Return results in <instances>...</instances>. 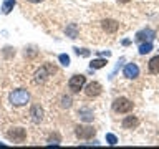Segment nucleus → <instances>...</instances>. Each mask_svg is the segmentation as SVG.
<instances>
[{"label": "nucleus", "instance_id": "ddd939ff", "mask_svg": "<svg viewBox=\"0 0 159 149\" xmlns=\"http://www.w3.org/2000/svg\"><path fill=\"white\" fill-rule=\"evenodd\" d=\"M78 116L83 119V121H93V111L91 109H86V108H83V109H80L78 111Z\"/></svg>", "mask_w": 159, "mask_h": 149}, {"label": "nucleus", "instance_id": "0eeeda50", "mask_svg": "<svg viewBox=\"0 0 159 149\" xmlns=\"http://www.w3.org/2000/svg\"><path fill=\"white\" fill-rule=\"evenodd\" d=\"M124 76L129 78V79H133V78H136L138 74H139V68H138V65H134V63H129L124 66Z\"/></svg>", "mask_w": 159, "mask_h": 149}, {"label": "nucleus", "instance_id": "423d86ee", "mask_svg": "<svg viewBox=\"0 0 159 149\" xmlns=\"http://www.w3.org/2000/svg\"><path fill=\"white\" fill-rule=\"evenodd\" d=\"M8 138L12 139L13 142H23L25 138H27V133H25V129L17 128V129H13L12 133H8Z\"/></svg>", "mask_w": 159, "mask_h": 149}, {"label": "nucleus", "instance_id": "5701e85b", "mask_svg": "<svg viewBox=\"0 0 159 149\" xmlns=\"http://www.w3.org/2000/svg\"><path fill=\"white\" fill-rule=\"evenodd\" d=\"M119 2H123V3H126V2H129V0H119Z\"/></svg>", "mask_w": 159, "mask_h": 149}, {"label": "nucleus", "instance_id": "f8f14e48", "mask_svg": "<svg viewBox=\"0 0 159 149\" xmlns=\"http://www.w3.org/2000/svg\"><path fill=\"white\" fill-rule=\"evenodd\" d=\"M148 66H149V71H151V73H154V74L159 73V55L149 60V65H148Z\"/></svg>", "mask_w": 159, "mask_h": 149}, {"label": "nucleus", "instance_id": "dca6fc26", "mask_svg": "<svg viewBox=\"0 0 159 149\" xmlns=\"http://www.w3.org/2000/svg\"><path fill=\"white\" fill-rule=\"evenodd\" d=\"M152 50V45H151V42H146V43H143L141 47H139V53L141 55H146V53H149Z\"/></svg>", "mask_w": 159, "mask_h": 149}, {"label": "nucleus", "instance_id": "a211bd4d", "mask_svg": "<svg viewBox=\"0 0 159 149\" xmlns=\"http://www.w3.org/2000/svg\"><path fill=\"white\" fill-rule=\"evenodd\" d=\"M58 60H60V63H61L63 66H68V65H70V56H68V55H65V53L60 55Z\"/></svg>", "mask_w": 159, "mask_h": 149}, {"label": "nucleus", "instance_id": "f257e3e1", "mask_svg": "<svg viewBox=\"0 0 159 149\" xmlns=\"http://www.w3.org/2000/svg\"><path fill=\"white\" fill-rule=\"evenodd\" d=\"M30 99V94L27 89H15V91L10 93V103L13 106H25Z\"/></svg>", "mask_w": 159, "mask_h": 149}, {"label": "nucleus", "instance_id": "f03ea898", "mask_svg": "<svg viewBox=\"0 0 159 149\" xmlns=\"http://www.w3.org/2000/svg\"><path fill=\"white\" fill-rule=\"evenodd\" d=\"M133 109V103L128 98H116L113 101V111L114 113H129Z\"/></svg>", "mask_w": 159, "mask_h": 149}, {"label": "nucleus", "instance_id": "6e6552de", "mask_svg": "<svg viewBox=\"0 0 159 149\" xmlns=\"http://www.w3.org/2000/svg\"><path fill=\"white\" fill-rule=\"evenodd\" d=\"M101 27H103L104 32L114 33V32L119 28V23L116 22V20H103V22H101Z\"/></svg>", "mask_w": 159, "mask_h": 149}, {"label": "nucleus", "instance_id": "20e7f679", "mask_svg": "<svg viewBox=\"0 0 159 149\" xmlns=\"http://www.w3.org/2000/svg\"><path fill=\"white\" fill-rule=\"evenodd\" d=\"M75 134H76L80 139H91L94 134H96V129L91 128V126H78Z\"/></svg>", "mask_w": 159, "mask_h": 149}, {"label": "nucleus", "instance_id": "6ab92c4d", "mask_svg": "<svg viewBox=\"0 0 159 149\" xmlns=\"http://www.w3.org/2000/svg\"><path fill=\"white\" fill-rule=\"evenodd\" d=\"M106 141H108V144H111V146H114V144L118 142V138L114 136V134L109 133V134H106Z\"/></svg>", "mask_w": 159, "mask_h": 149}, {"label": "nucleus", "instance_id": "412c9836", "mask_svg": "<svg viewBox=\"0 0 159 149\" xmlns=\"http://www.w3.org/2000/svg\"><path fill=\"white\" fill-rule=\"evenodd\" d=\"M75 53H76V55H81V56H88V55H89L88 50H80V48H75Z\"/></svg>", "mask_w": 159, "mask_h": 149}, {"label": "nucleus", "instance_id": "9d476101", "mask_svg": "<svg viewBox=\"0 0 159 149\" xmlns=\"http://www.w3.org/2000/svg\"><path fill=\"white\" fill-rule=\"evenodd\" d=\"M154 35H156V33H154L152 32V30H143V32H139L138 35H136V40H138V42H151V40L154 38Z\"/></svg>", "mask_w": 159, "mask_h": 149}, {"label": "nucleus", "instance_id": "f3484780", "mask_svg": "<svg viewBox=\"0 0 159 149\" xmlns=\"http://www.w3.org/2000/svg\"><path fill=\"white\" fill-rule=\"evenodd\" d=\"M15 7V0H7V2L3 3V7H2V10H3V13H10L12 12V8Z\"/></svg>", "mask_w": 159, "mask_h": 149}, {"label": "nucleus", "instance_id": "4be33fe9", "mask_svg": "<svg viewBox=\"0 0 159 149\" xmlns=\"http://www.w3.org/2000/svg\"><path fill=\"white\" fill-rule=\"evenodd\" d=\"M28 2H32V3H40V2H43V0H28Z\"/></svg>", "mask_w": 159, "mask_h": 149}, {"label": "nucleus", "instance_id": "7ed1b4c3", "mask_svg": "<svg viewBox=\"0 0 159 149\" xmlns=\"http://www.w3.org/2000/svg\"><path fill=\"white\" fill-rule=\"evenodd\" d=\"M84 83H86V76H83V74H75V76L70 78L68 86H70V89H71L73 93H78L80 89H83Z\"/></svg>", "mask_w": 159, "mask_h": 149}, {"label": "nucleus", "instance_id": "9b49d317", "mask_svg": "<svg viewBox=\"0 0 159 149\" xmlns=\"http://www.w3.org/2000/svg\"><path fill=\"white\" fill-rule=\"evenodd\" d=\"M138 118H134V116H126L123 119V128L124 129H133V128H138Z\"/></svg>", "mask_w": 159, "mask_h": 149}, {"label": "nucleus", "instance_id": "1a4fd4ad", "mask_svg": "<svg viewBox=\"0 0 159 149\" xmlns=\"http://www.w3.org/2000/svg\"><path fill=\"white\" fill-rule=\"evenodd\" d=\"M30 116H32V121L33 123H40L43 118V109L38 106V104H33L32 109H30Z\"/></svg>", "mask_w": 159, "mask_h": 149}, {"label": "nucleus", "instance_id": "4468645a", "mask_svg": "<svg viewBox=\"0 0 159 149\" xmlns=\"http://www.w3.org/2000/svg\"><path fill=\"white\" fill-rule=\"evenodd\" d=\"M47 66H43L42 70H38L37 71V74H35V81L37 83H40V81H45V79H47Z\"/></svg>", "mask_w": 159, "mask_h": 149}, {"label": "nucleus", "instance_id": "39448f33", "mask_svg": "<svg viewBox=\"0 0 159 149\" xmlns=\"http://www.w3.org/2000/svg\"><path fill=\"white\" fill-rule=\"evenodd\" d=\"M84 93H86V96H89V98L98 96V94L101 93V84L96 83V81L88 83V84H86V88H84Z\"/></svg>", "mask_w": 159, "mask_h": 149}, {"label": "nucleus", "instance_id": "2eb2a0df", "mask_svg": "<svg viewBox=\"0 0 159 149\" xmlns=\"http://www.w3.org/2000/svg\"><path fill=\"white\" fill-rule=\"evenodd\" d=\"M89 66H91V68H94V70H99V68L106 66V60H103V58H99V60H93Z\"/></svg>", "mask_w": 159, "mask_h": 149}, {"label": "nucleus", "instance_id": "aec40b11", "mask_svg": "<svg viewBox=\"0 0 159 149\" xmlns=\"http://www.w3.org/2000/svg\"><path fill=\"white\" fill-rule=\"evenodd\" d=\"M61 106L63 108H70V106H71V98H70V96H63L61 98Z\"/></svg>", "mask_w": 159, "mask_h": 149}]
</instances>
